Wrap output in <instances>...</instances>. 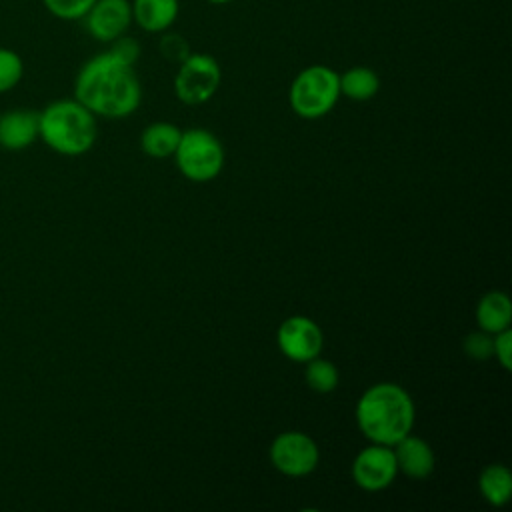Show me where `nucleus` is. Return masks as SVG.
<instances>
[{"label": "nucleus", "instance_id": "obj_1", "mask_svg": "<svg viewBox=\"0 0 512 512\" xmlns=\"http://www.w3.org/2000/svg\"><path fill=\"white\" fill-rule=\"evenodd\" d=\"M74 98L96 118H126L142 100V86L134 64L110 50L86 60L74 78Z\"/></svg>", "mask_w": 512, "mask_h": 512}, {"label": "nucleus", "instance_id": "obj_2", "mask_svg": "<svg viewBox=\"0 0 512 512\" xmlns=\"http://www.w3.org/2000/svg\"><path fill=\"white\" fill-rule=\"evenodd\" d=\"M414 420V400L396 382L372 384L356 402V424L374 444H396L412 432Z\"/></svg>", "mask_w": 512, "mask_h": 512}, {"label": "nucleus", "instance_id": "obj_3", "mask_svg": "<svg viewBox=\"0 0 512 512\" xmlns=\"http://www.w3.org/2000/svg\"><path fill=\"white\" fill-rule=\"evenodd\" d=\"M38 114V138H42L50 150L62 156H80L94 146L98 136L96 116L76 98L54 100Z\"/></svg>", "mask_w": 512, "mask_h": 512}, {"label": "nucleus", "instance_id": "obj_4", "mask_svg": "<svg viewBox=\"0 0 512 512\" xmlns=\"http://www.w3.org/2000/svg\"><path fill=\"white\" fill-rule=\"evenodd\" d=\"M340 98L338 72L324 64H310L302 68L288 90V102L296 116L304 120H318L326 116Z\"/></svg>", "mask_w": 512, "mask_h": 512}, {"label": "nucleus", "instance_id": "obj_5", "mask_svg": "<svg viewBox=\"0 0 512 512\" xmlns=\"http://www.w3.org/2000/svg\"><path fill=\"white\" fill-rule=\"evenodd\" d=\"M184 178L192 182H210L224 168L222 142L204 128H190L180 134V142L172 154Z\"/></svg>", "mask_w": 512, "mask_h": 512}, {"label": "nucleus", "instance_id": "obj_6", "mask_svg": "<svg viewBox=\"0 0 512 512\" xmlns=\"http://www.w3.org/2000/svg\"><path fill=\"white\" fill-rule=\"evenodd\" d=\"M222 82V68L212 54L190 52L180 64L174 76L176 98L188 106H200L208 102Z\"/></svg>", "mask_w": 512, "mask_h": 512}, {"label": "nucleus", "instance_id": "obj_7", "mask_svg": "<svg viewBox=\"0 0 512 512\" xmlns=\"http://www.w3.org/2000/svg\"><path fill=\"white\" fill-rule=\"evenodd\" d=\"M272 466L290 478H302L316 470L320 462V448L312 436L300 430L280 432L270 444Z\"/></svg>", "mask_w": 512, "mask_h": 512}, {"label": "nucleus", "instance_id": "obj_8", "mask_svg": "<svg viewBox=\"0 0 512 512\" xmlns=\"http://www.w3.org/2000/svg\"><path fill=\"white\" fill-rule=\"evenodd\" d=\"M276 344L288 360L304 364L320 356L324 346V334L312 318L294 314L282 320V324L278 326Z\"/></svg>", "mask_w": 512, "mask_h": 512}, {"label": "nucleus", "instance_id": "obj_9", "mask_svg": "<svg viewBox=\"0 0 512 512\" xmlns=\"http://www.w3.org/2000/svg\"><path fill=\"white\" fill-rule=\"evenodd\" d=\"M398 476L392 446L370 442L352 462V480L366 492H380L388 488Z\"/></svg>", "mask_w": 512, "mask_h": 512}, {"label": "nucleus", "instance_id": "obj_10", "mask_svg": "<svg viewBox=\"0 0 512 512\" xmlns=\"http://www.w3.org/2000/svg\"><path fill=\"white\" fill-rule=\"evenodd\" d=\"M86 32L104 44L114 42L134 24L130 0H96L82 16Z\"/></svg>", "mask_w": 512, "mask_h": 512}, {"label": "nucleus", "instance_id": "obj_11", "mask_svg": "<svg viewBox=\"0 0 512 512\" xmlns=\"http://www.w3.org/2000/svg\"><path fill=\"white\" fill-rule=\"evenodd\" d=\"M392 452L396 458L398 472L412 480H424L434 472L436 456L432 446L412 432L400 438L396 444H392Z\"/></svg>", "mask_w": 512, "mask_h": 512}, {"label": "nucleus", "instance_id": "obj_12", "mask_svg": "<svg viewBox=\"0 0 512 512\" xmlns=\"http://www.w3.org/2000/svg\"><path fill=\"white\" fill-rule=\"evenodd\" d=\"M40 136V114L30 108H14L0 114V148L24 150Z\"/></svg>", "mask_w": 512, "mask_h": 512}, {"label": "nucleus", "instance_id": "obj_13", "mask_svg": "<svg viewBox=\"0 0 512 512\" xmlns=\"http://www.w3.org/2000/svg\"><path fill=\"white\" fill-rule=\"evenodd\" d=\"M130 4L134 24L150 34L170 30L180 12V0H130Z\"/></svg>", "mask_w": 512, "mask_h": 512}, {"label": "nucleus", "instance_id": "obj_14", "mask_svg": "<svg viewBox=\"0 0 512 512\" xmlns=\"http://www.w3.org/2000/svg\"><path fill=\"white\" fill-rule=\"evenodd\" d=\"M476 324L488 334L502 332L510 328L512 322V302L510 296L502 290L486 292L476 304Z\"/></svg>", "mask_w": 512, "mask_h": 512}, {"label": "nucleus", "instance_id": "obj_15", "mask_svg": "<svg viewBox=\"0 0 512 512\" xmlns=\"http://www.w3.org/2000/svg\"><path fill=\"white\" fill-rule=\"evenodd\" d=\"M478 488L482 498L494 506H504L512 496V472L504 464H488L478 476Z\"/></svg>", "mask_w": 512, "mask_h": 512}, {"label": "nucleus", "instance_id": "obj_16", "mask_svg": "<svg viewBox=\"0 0 512 512\" xmlns=\"http://www.w3.org/2000/svg\"><path fill=\"white\" fill-rule=\"evenodd\" d=\"M182 130L172 122H152L140 136V148L150 158H168L180 142Z\"/></svg>", "mask_w": 512, "mask_h": 512}, {"label": "nucleus", "instance_id": "obj_17", "mask_svg": "<svg viewBox=\"0 0 512 512\" xmlns=\"http://www.w3.org/2000/svg\"><path fill=\"white\" fill-rule=\"evenodd\" d=\"M340 96H346L356 102H366L374 98L380 90L378 74L368 66H352L338 74Z\"/></svg>", "mask_w": 512, "mask_h": 512}, {"label": "nucleus", "instance_id": "obj_18", "mask_svg": "<svg viewBox=\"0 0 512 512\" xmlns=\"http://www.w3.org/2000/svg\"><path fill=\"white\" fill-rule=\"evenodd\" d=\"M304 364H306L304 378H306V384L310 390H314L318 394H328V392L336 390L340 374L332 360L316 356Z\"/></svg>", "mask_w": 512, "mask_h": 512}, {"label": "nucleus", "instance_id": "obj_19", "mask_svg": "<svg viewBox=\"0 0 512 512\" xmlns=\"http://www.w3.org/2000/svg\"><path fill=\"white\" fill-rule=\"evenodd\" d=\"M24 76V62L18 52L0 46V94L12 90Z\"/></svg>", "mask_w": 512, "mask_h": 512}, {"label": "nucleus", "instance_id": "obj_20", "mask_svg": "<svg viewBox=\"0 0 512 512\" xmlns=\"http://www.w3.org/2000/svg\"><path fill=\"white\" fill-rule=\"evenodd\" d=\"M96 0H42L44 8L60 20H82Z\"/></svg>", "mask_w": 512, "mask_h": 512}, {"label": "nucleus", "instance_id": "obj_21", "mask_svg": "<svg viewBox=\"0 0 512 512\" xmlns=\"http://www.w3.org/2000/svg\"><path fill=\"white\" fill-rule=\"evenodd\" d=\"M492 340H494V334H488L484 330H476V332H470L464 340V352L466 356L474 358V360H488L492 358Z\"/></svg>", "mask_w": 512, "mask_h": 512}, {"label": "nucleus", "instance_id": "obj_22", "mask_svg": "<svg viewBox=\"0 0 512 512\" xmlns=\"http://www.w3.org/2000/svg\"><path fill=\"white\" fill-rule=\"evenodd\" d=\"M160 52L164 54L166 60L180 64L192 50H190L188 42L184 40V36H180V34H164L162 40H160Z\"/></svg>", "mask_w": 512, "mask_h": 512}, {"label": "nucleus", "instance_id": "obj_23", "mask_svg": "<svg viewBox=\"0 0 512 512\" xmlns=\"http://www.w3.org/2000/svg\"><path fill=\"white\" fill-rule=\"evenodd\" d=\"M492 356H496L498 364L504 370H512V330L510 328L494 334Z\"/></svg>", "mask_w": 512, "mask_h": 512}, {"label": "nucleus", "instance_id": "obj_24", "mask_svg": "<svg viewBox=\"0 0 512 512\" xmlns=\"http://www.w3.org/2000/svg\"><path fill=\"white\" fill-rule=\"evenodd\" d=\"M112 54H116L120 60L128 62V64H136L138 56H140V44L136 38L128 36V34H122L120 38H116L114 42H110V48H108Z\"/></svg>", "mask_w": 512, "mask_h": 512}, {"label": "nucleus", "instance_id": "obj_25", "mask_svg": "<svg viewBox=\"0 0 512 512\" xmlns=\"http://www.w3.org/2000/svg\"><path fill=\"white\" fill-rule=\"evenodd\" d=\"M206 2H210V4H216V6H220V4H228V2H232V0H206Z\"/></svg>", "mask_w": 512, "mask_h": 512}]
</instances>
